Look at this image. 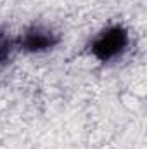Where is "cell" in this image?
Instances as JSON below:
<instances>
[{
  "label": "cell",
  "mask_w": 147,
  "mask_h": 149,
  "mask_svg": "<svg viewBox=\"0 0 147 149\" xmlns=\"http://www.w3.org/2000/svg\"><path fill=\"white\" fill-rule=\"evenodd\" d=\"M126 42H128V35L123 28H111L95 40V43L92 45V50L101 61H107L111 57L118 56L126 47Z\"/></svg>",
  "instance_id": "obj_1"
},
{
  "label": "cell",
  "mask_w": 147,
  "mask_h": 149,
  "mask_svg": "<svg viewBox=\"0 0 147 149\" xmlns=\"http://www.w3.org/2000/svg\"><path fill=\"white\" fill-rule=\"evenodd\" d=\"M55 42H57V38H54V35L50 31H43L40 28H35V30H30L24 35V38H23V47L26 50L37 52V50H45V49L52 47Z\"/></svg>",
  "instance_id": "obj_2"
},
{
  "label": "cell",
  "mask_w": 147,
  "mask_h": 149,
  "mask_svg": "<svg viewBox=\"0 0 147 149\" xmlns=\"http://www.w3.org/2000/svg\"><path fill=\"white\" fill-rule=\"evenodd\" d=\"M12 50V40L0 33V63H5Z\"/></svg>",
  "instance_id": "obj_3"
}]
</instances>
